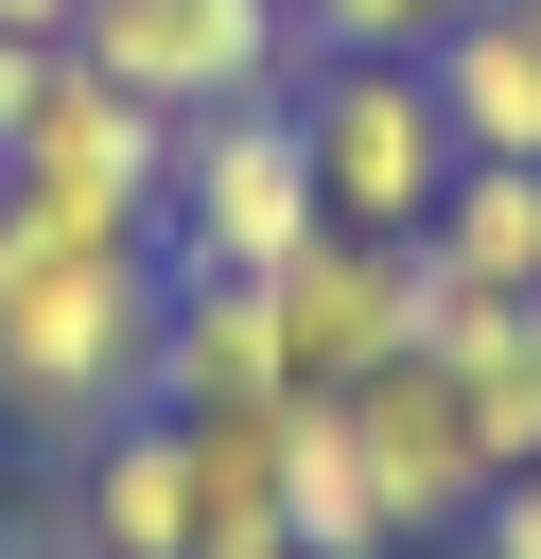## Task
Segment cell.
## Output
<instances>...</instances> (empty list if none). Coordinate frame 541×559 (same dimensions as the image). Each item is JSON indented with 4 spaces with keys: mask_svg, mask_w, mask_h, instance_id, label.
Listing matches in <instances>:
<instances>
[{
    "mask_svg": "<svg viewBox=\"0 0 541 559\" xmlns=\"http://www.w3.org/2000/svg\"><path fill=\"white\" fill-rule=\"evenodd\" d=\"M157 332H175V262L122 227H52L0 192V419L35 454H87L122 419H157Z\"/></svg>",
    "mask_w": 541,
    "mask_h": 559,
    "instance_id": "obj_1",
    "label": "cell"
},
{
    "mask_svg": "<svg viewBox=\"0 0 541 559\" xmlns=\"http://www.w3.org/2000/svg\"><path fill=\"white\" fill-rule=\"evenodd\" d=\"M297 140H314V210L366 227V245H419L436 192H454V122H436L419 52H314L297 70Z\"/></svg>",
    "mask_w": 541,
    "mask_h": 559,
    "instance_id": "obj_2",
    "label": "cell"
},
{
    "mask_svg": "<svg viewBox=\"0 0 541 559\" xmlns=\"http://www.w3.org/2000/svg\"><path fill=\"white\" fill-rule=\"evenodd\" d=\"M314 140H297V87L279 105H227V122H175V210H157V262L175 280H279L314 245Z\"/></svg>",
    "mask_w": 541,
    "mask_h": 559,
    "instance_id": "obj_3",
    "label": "cell"
},
{
    "mask_svg": "<svg viewBox=\"0 0 541 559\" xmlns=\"http://www.w3.org/2000/svg\"><path fill=\"white\" fill-rule=\"evenodd\" d=\"M70 52H87L105 87H140L157 122H227V105H279V87L314 70L297 0H87Z\"/></svg>",
    "mask_w": 541,
    "mask_h": 559,
    "instance_id": "obj_4",
    "label": "cell"
},
{
    "mask_svg": "<svg viewBox=\"0 0 541 559\" xmlns=\"http://www.w3.org/2000/svg\"><path fill=\"white\" fill-rule=\"evenodd\" d=\"M0 192L52 210V227H122V245H157V210H175V122H157L140 87H105L87 52H52L35 122L0 140Z\"/></svg>",
    "mask_w": 541,
    "mask_h": 559,
    "instance_id": "obj_5",
    "label": "cell"
},
{
    "mask_svg": "<svg viewBox=\"0 0 541 559\" xmlns=\"http://www.w3.org/2000/svg\"><path fill=\"white\" fill-rule=\"evenodd\" d=\"M262 314H279V367H297V402H349L366 367H401V349H419V245L314 227V245L262 280Z\"/></svg>",
    "mask_w": 541,
    "mask_h": 559,
    "instance_id": "obj_6",
    "label": "cell"
},
{
    "mask_svg": "<svg viewBox=\"0 0 541 559\" xmlns=\"http://www.w3.org/2000/svg\"><path fill=\"white\" fill-rule=\"evenodd\" d=\"M349 437H366V472H384V507H401V559H419V542H454V524L489 507V454H471V402H454V367H436V349L366 367V384H349Z\"/></svg>",
    "mask_w": 541,
    "mask_h": 559,
    "instance_id": "obj_7",
    "label": "cell"
},
{
    "mask_svg": "<svg viewBox=\"0 0 541 559\" xmlns=\"http://www.w3.org/2000/svg\"><path fill=\"white\" fill-rule=\"evenodd\" d=\"M297 367H279V314L262 280H175V332H157V419H279Z\"/></svg>",
    "mask_w": 541,
    "mask_h": 559,
    "instance_id": "obj_8",
    "label": "cell"
},
{
    "mask_svg": "<svg viewBox=\"0 0 541 559\" xmlns=\"http://www.w3.org/2000/svg\"><path fill=\"white\" fill-rule=\"evenodd\" d=\"M419 349L454 367L471 454L489 472H541V297H419Z\"/></svg>",
    "mask_w": 541,
    "mask_h": 559,
    "instance_id": "obj_9",
    "label": "cell"
},
{
    "mask_svg": "<svg viewBox=\"0 0 541 559\" xmlns=\"http://www.w3.org/2000/svg\"><path fill=\"white\" fill-rule=\"evenodd\" d=\"M70 559H192V437L122 419L70 454Z\"/></svg>",
    "mask_w": 541,
    "mask_h": 559,
    "instance_id": "obj_10",
    "label": "cell"
},
{
    "mask_svg": "<svg viewBox=\"0 0 541 559\" xmlns=\"http://www.w3.org/2000/svg\"><path fill=\"white\" fill-rule=\"evenodd\" d=\"M419 297H541V157H454L419 227Z\"/></svg>",
    "mask_w": 541,
    "mask_h": 559,
    "instance_id": "obj_11",
    "label": "cell"
},
{
    "mask_svg": "<svg viewBox=\"0 0 541 559\" xmlns=\"http://www.w3.org/2000/svg\"><path fill=\"white\" fill-rule=\"evenodd\" d=\"M419 70H436L454 157H541V17H524V0H471Z\"/></svg>",
    "mask_w": 541,
    "mask_h": 559,
    "instance_id": "obj_12",
    "label": "cell"
},
{
    "mask_svg": "<svg viewBox=\"0 0 541 559\" xmlns=\"http://www.w3.org/2000/svg\"><path fill=\"white\" fill-rule=\"evenodd\" d=\"M279 489H297V559H401V507H384L349 402H297L279 419Z\"/></svg>",
    "mask_w": 541,
    "mask_h": 559,
    "instance_id": "obj_13",
    "label": "cell"
},
{
    "mask_svg": "<svg viewBox=\"0 0 541 559\" xmlns=\"http://www.w3.org/2000/svg\"><path fill=\"white\" fill-rule=\"evenodd\" d=\"M454 17H471V0H297L314 52H436Z\"/></svg>",
    "mask_w": 541,
    "mask_h": 559,
    "instance_id": "obj_14",
    "label": "cell"
},
{
    "mask_svg": "<svg viewBox=\"0 0 541 559\" xmlns=\"http://www.w3.org/2000/svg\"><path fill=\"white\" fill-rule=\"evenodd\" d=\"M454 559H541V472H489V507L454 524Z\"/></svg>",
    "mask_w": 541,
    "mask_h": 559,
    "instance_id": "obj_15",
    "label": "cell"
},
{
    "mask_svg": "<svg viewBox=\"0 0 541 559\" xmlns=\"http://www.w3.org/2000/svg\"><path fill=\"white\" fill-rule=\"evenodd\" d=\"M35 87H52V52H35V35H0V140L35 122Z\"/></svg>",
    "mask_w": 541,
    "mask_h": 559,
    "instance_id": "obj_16",
    "label": "cell"
},
{
    "mask_svg": "<svg viewBox=\"0 0 541 559\" xmlns=\"http://www.w3.org/2000/svg\"><path fill=\"white\" fill-rule=\"evenodd\" d=\"M70 17L87 0H0V35H35V52H70Z\"/></svg>",
    "mask_w": 541,
    "mask_h": 559,
    "instance_id": "obj_17",
    "label": "cell"
},
{
    "mask_svg": "<svg viewBox=\"0 0 541 559\" xmlns=\"http://www.w3.org/2000/svg\"><path fill=\"white\" fill-rule=\"evenodd\" d=\"M524 17H541V0H524Z\"/></svg>",
    "mask_w": 541,
    "mask_h": 559,
    "instance_id": "obj_18",
    "label": "cell"
},
{
    "mask_svg": "<svg viewBox=\"0 0 541 559\" xmlns=\"http://www.w3.org/2000/svg\"><path fill=\"white\" fill-rule=\"evenodd\" d=\"M52 559H70V542H52Z\"/></svg>",
    "mask_w": 541,
    "mask_h": 559,
    "instance_id": "obj_19",
    "label": "cell"
}]
</instances>
